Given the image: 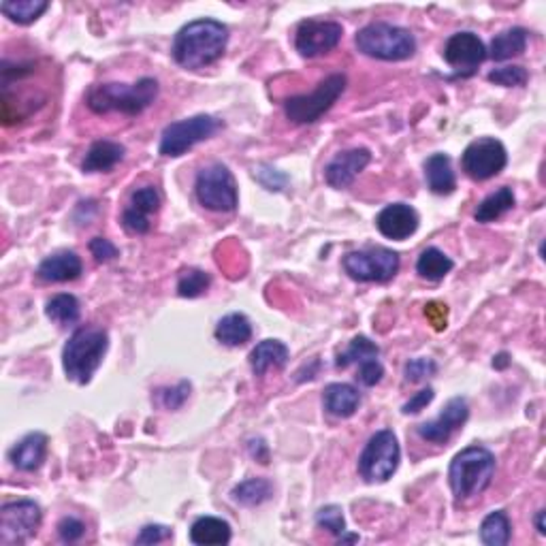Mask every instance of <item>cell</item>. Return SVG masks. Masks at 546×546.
I'll use <instances>...</instances> for the list:
<instances>
[{"instance_id": "cell-3", "label": "cell", "mask_w": 546, "mask_h": 546, "mask_svg": "<svg viewBox=\"0 0 546 546\" xmlns=\"http://www.w3.org/2000/svg\"><path fill=\"white\" fill-rule=\"evenodd\" d=\"M495 454L484 446H467L459 454H454L448 467V483L453 495L465 502L481 495L493 481L495 474Z\"/></svg>"}, {"instance_id": "cell-14", "label": "cell", "mask_w": 546, "mask_h": 546, "mask_svg": "<svg viewBox=\"0 0 546 546\" xmlns=\"http://www.w3.org/2000/svg\"><path fill=\"white\" fill-rule=\"evenodd\" d=\"M444 60L457 71L459 77L474 75L478 66L487 60V47L474 33H457L446 41Z\"/></svg>"}, {"instance_id": "cell-31", "label": "cell", "mask_w": 546, "mask_h": 546, "mask_svg": "<svg viewBox=\"0 0 546 546\" xmlns=\"http://www.w3.org/2000/svg\"><path fill=\"white\" fill-rule=\"evenodd\" d=\"M378 356H380L378 344L372 342V339L366 337V336H356L353 342L348 344V348H346L344 353L337 355L336 367L346 369V367L355 366V363H356V366H363V363L378 359Z\"/></svg>"}, {"instance_id": "cell-21", "label": "cell", "mask_w": 546, "mask_h": 546, "mask_svg": "<svg viewBox=\"0 0 546 546\" xmlns=\"http://www.w3.org/2000/svg\"><path fill=\"white\" fill-rule=\"evenodd\" d=\"M323 405L331 416L350 418L356 410H359L361 393L356 391L353 385H346V382H333V385L325 388Z\"/></svg>"}, {"instance_id": "cell-2", "label": "cell", "mask_w": 546, "mask_h": 546, "mask_svg": "<svg viewBox=\"0 0 546 546\" xmlns=\"http://www.w3.org/2000/svg\"><path fill=\"white\" fill-rule=\"evenodd\" d=\"M159 96V82L154 77H141L137 83H99L90 88L86 96L88 107L94 113H124L139 115Z\"/></svg>"}, {"instance_id": "cell-5", "label": "cell", "mask_w": 546, "mask_h": 546, "mask_svg": "<svg viewBox=\"0 0 546 546\" xmlns=\"http://www.w3.org/2000/svg\"><path fill=\"white\" fill-rule=\"evenodd\" d=\"M356 50L369 58L385 60V63H399L408 60L416 52V39L408 28L395 24L375 22L367 24L356 33Z\"/></svg>"}, {"instance_id": "cell-33", "label": "cell", "mask_w": 546, "mask_h": 546, "mask_svg": "<svg viewBox=\"0 0 546 546\" xmlns=\"http://www.w3.org/2000/svg\"><path fill=\"white\" fill-rule=\"evenodd\" d=\"M230 495H233V500L241 503V506L252 508L269 502L273 495V487L269 481H265V478H250V481L239 483L238 487L230 491Z\"/></svg>"}, {"instance_id": "cell-41", "label": "cell", "mask_w": 546, "mask_h": 546, "mask_svg": "<svg viewBox=\"0 0 546 546\" xmlns=\"http://www.w3.org/2000/svg\"><path fill=\"white\" fill-rule=\"evenodd\" d=\"M254 175H257L260 184H263L267 188V190H271V192H280L282 188L287 186V181H288L287 175L280 173V171H278V169H273L269 165H263Z\"/></svg>"}, {"instance_id": "cell-17", "label": "cell", "mask_w": 546, "mask_h": 546, "mask_svg": "<svg viewBox=\"0 0 546 546\" xmlns=\"http://www.w3.org/2000/svg\"><path fill=\"white\" fill-rule=\"evenodd\" d=\"M418 218L416 210L408 203H391L375 216V227L385 238L404 241L410 235H414L418 230Z\"/></svg>"}, {"instance_id": "cell-8", "label": "cell", "mask_w": 546, "mask_h": 546, "mask_svg": "<svg viewBox=\"0 0 546 546\" xmlns=\"http://www.w3.org/2000/svg\"><path fill=\"white\" fill-rule=\"evenodd\" d=\"M222 129V122L214 115H192V118L180 120V122L169 124L162 131L159 151L169 159H180L188 150H192L194 145L205 141V139L214 137L218 131Z\"/></svg>"}, {"instance_id": "cell-9", "label": "cell", "mask_w": 546, "mask_h": 546, "mask_svg": "<svg viewBox=\"0 0 546 546\" xmlns=\"http://www.w3.org/2000/svg\"><path fill=\"white\" fill-rule=\"evenodd\" d=\"M194 192H197L199 203L210 211H235L239 203L238 181L227 167L216 162L199 171L194 181Z\"/></svg>"}, {"instance_id": "cell-24", "label": "cell", "mask_w": 546, "mask_h": 546, "mask_svg": "<svg viewBox=\"0 0 546 546\" xmlns=\"http://www.w3.org/2000/svg\"><path fill=\"white\" fill-rule=\"evenodd\" d=\"M126 154L124 145L115 143V141H96L90 145L86 159L82 162L83 173H107L122 162Z\"/></svg>"}, {"instance_id": "cell-42", "label": "cell", "mask_w": 546, "mask_h": 546, "mask_svg": "<svg viewBox=\"0 0 546 546\" xmlns=\"http://www.w3.org/2000/svg\"><path fill=\"white\" fill-rule=\"evenodd\" d=\"M173 536L171 527L167 525H145L141 527V531H139V536L135 538V544H159L165 542Z\"/></svg>"}, {"instance_id": "cell-7", "label": "cell", "mask_w": 546, "mask_h": 546, "mask_svg": "<svg viewBox=\"0 0 546 546\" xmlns=\"http://www.w3.org/2000/svg\"><path fill=\"white\" fill-rule=\"evenodd\" d=\"M402 448L391 429L375 432L359 457V474L366 483H386L397 472Z\"/></svg>"}, {"instance_id": "cell-45", "label": "cell", "mask_w": 546, "mask_h": 546, "mask_svg": "<svg viewBox=\"0 0 546 546\" xmlns=\"http://www.w3.org/2000/svg\"><path fill=\"white\" fill-rule=\"evenodd\" d=\"M434 397H435V393H434L432 386L423 388V391H418L416 395L410 399V402L404 404L402 412H404V414H418V412L424 410L429 404L434 402Z\"/></svg>"}, {"instance_id": "cell-47", "label": "cell", "mask_w": 546, "mask_h": 546, "mask_svg": "<svg viewBox=\"0 0 546 546\" xmlns=\"http://www.w3.org/2000/svg\"><path fill=\"white\" fill-rule=\"evenodd\" d=\"M248 448H250L252 457L257 461H260V463H269V448H267V444L263 440H250Z\"/></svg>"}, {"instance_id": "cell-10", "label": "cell", "mask_w": 546, "mask_h": 546, "mask_svg": "<svg viewBox=\"0 0 546 546\" xmlns=\"http://www.w3.org/2000/svg\"><path fill=\"white\" fill-rule=\"evenodd\" d=\"M41 521H44V512L39 503L30 500L5 503L0 508V544L15 546L28 542L39 531Z\"/></svg>"}, {"instance_id": "cell-35", "label": "cell", "mask_w": 546, "mask_h": 546, "mask_svg": "<svg viewBox=\"0 0 546 546\" xmlns=\"http://www.w3.org/2000/svg\"><path fill=\"white\" fill-rule=\"evenodd\" d=\"M210 284H211L210 273H205L201 269H188L180 276L178 295L184 297V299H194V297H201L205 290L210 288Z\"/></svg>"}, {"instance_id": "cell-44", "label": "cell", "mask_w": 546, "mask_h": 546, "mask_svg": "<svg viewBox=\"0 0 546 546\" xmlns=\"http://www.w3.org/2000/svg\"><path fill=\"white\" fill-rule=\"evenodd\" d=\"M90 252H93V257L99 260V263H109V260L118 257V248L105 238H94L90 241Z\"/></svg>"}, {"instance_id": "cell-25", "label": "cell", "mask_w": 546, "mask_h": 546, "mask_svg": "<svg viewBox=\"0 0 546 546\" xmlns=\"http://www.w3.org/2000/svg\"><path fill=\"white\" fill-rule=\"evenodd\" d=\"M527 39H530V33L521 26L503 30V33L495 34V39L491 41L487 56L495 60V63H503V60L508 58L521 56L527 47Z\"/></svg>"}, {"instance_id": "cell-32", "label": "cell", "mask_w": 546, "mask_h": 546, "mask_svg": "<svg viewBox=\"0 0 546 546\" xmlns=\"http://www.w3.org/2000/svg\"><path fill=\"white\" fill-rule=\"evenodd\" d=\"M45 314L52 323H56L60 327H69V325H75L77 320H80L82 306H80V301H77V297L63 293V295L52 297V299L47 301Z\"/></svg>"}, {"instance_id": "cell-30", "label": "cell", "mask_w": 546, "mask_h": 546, "mask_svg": "<svg viewBox=\"0 0 546 546\" xmlns=\"http://www.w3.org/2000/svg\"><path fill=\"white\" fill-rule=\"evenodd\" d=\"M47 9H50L47 0H5V3H0V11L20 26L36 22Z\"/></svg>"}, {"instance_id": "cell-36", "label": "cell", "mask_w": 546, "mask_h": 546, "mask_svg": "<svg viewBox=\"0 0 546 546\" xmlns=\"http://www.w3.org/2000/svg\"><path fill=\"white\" fill-rule=\"evenodd\" d=\"M527 80H530V73H527L525 66H519V64L502 66V69H495L489 73V82L503 88L525 86Z\"/></svg>"}, {"instance_id": "cell-20", "label": "cell", "mask_w": 546, "mask_h": 546, "mask_svg": "<svg viewBox=\"0 0 546 546\" xmlns=\"http://www.w3.org/2000/svg\"><path fill=\"white\" fill-rule=\"evenodd\" d=\"M83 265L82 258L77 257L75 252H58L54 254V257H47L44 263L39 265V269H36V276L41 278L44 282H71L77 280V278L82 276Z\"/></svg>"}, {"instance_id": "cell-12", "label": "cell", "mask_w": 546, "mask_h": 546, "mask_svg": "<svg viewBox=\"0 0 546 546\" xmlns=\"http://www.w3.org/2000/svg\"><path fill=\"white\" fill-rule=\"evenodd\" d=\"M508 165V151L495 137H481L472 141L461 156V167L474 181H487L500 175Z\"/></svg>"}, {"instance_id": "cell-50", "label": "cell", "mask_w": 546, "mask_h": 546, "mask_svg": "<svg viewBox=\"0 0 546 546\" xmlns=\"http://www.w3.org/2000/svg\"><path fill=\"white\" fill-rule=\"evenodd\" d=\"M339 542H359V536H346V531L339 536Z\"/></svg>"}, {"instance_id": "cell-16", "label": "cell", "mask_w": 546, "mask_h": 546, "mask_svg": "<svg viewBox=\"0 0 546 546\" xmlns=\"http://www.w3.org/2000/svg\"><path fill=\"white\" fill-rule=\"evenodd\" d=\"M161 210V194L154 186H143L132 192L131 205L122 214V227L132 235H145L150 230V216Z\"/></svg>"}, {"instance_id": "cell-6", "label": "cell", "mask_w": 546, "mask_h": 546, "mask_svg": "<svg viewBox=\"0 0 546 546\" xmlns=\"http://www.w3.org/2000/svg\"><path fill=\"white\" fill-rule=\"evenodd\" d=\"M344 90L346 75H342V73H333L325 82L318 83V88L314 90L312 94L290 96V99L284 102V113H287V118L295 124H314L336 105L339 96L344 94Z\"/></svg>"}, {"instance_id": "cell-18", "label": "cell", "mask_w": 546, "mask_h": 546, "mask_svg": "<svg viewBox=\"0 0 546 546\" xmlns=\"http://www.w3.org/2000/svg\"><path fill=\"white\" fill-rule=\"evenodd\" d=\"M372 154L366 148L342 151L325 167V180L331 188H348L363 169L369 165Z\"/></svg>"}, {"instance_id": "cell-49", "label": "cell", "mask_w": 546, "mask_h": 546, "mask_svg": "<svg viewBox=\"0 0 546 546\" xmlns=\"http://www.w3.org/2000/svg\"><path fill=\"white\" fill-rule=\"evenodd\" d=\"M536 530H538V533H546V527H544V511H538V514H536Z\"/></svg>"}, {"instance_id": "cell-29", "label": "cell", "mask_w": 546, "mask_h": 546, "mask_svg": "<svg viewBox=\"0 0 546 546\" xmlns=\"http://www.w3.org/2000/svg\"><path fill=\"white\" fill-rule=\"evenodd\" d=\"M453 258H448L444 252L438 250V248H427V250L421 252V257L416 260V273L424 280L432 282H440L444 280L448 273L453 271Z\"/></svg>"}, {"instance_id": "cell-19", "label": "cell", "mask_w": 546, "mask_h": 546, "mask_svg": "<svg viewBox=\"0 0 546 546\" xmlns=\"http://www.w3.org/2000/svg\"><path fill=\"white\" fill-rule=\"evenodd\" d=\"M47 454V435L45 434H28L17 444L11 448L9 459L14 467L20 472H36L44 465Z\"/></svg>"}, {"instance_id": "cell-39", "label": "cell", "mask_w": 546, "mask_h": 546, "mask_svg": "<svg viewBox=\"0 0 546 546\" xmlns=\"http://www.w3.org/2000/svg\"><path fill=\"white\" fill-rule=\"evenodd\" d=\"M188 395H190V382L181 380L178 386L162 388V391H159V402L165 405L167 410H178L184 405Z\"/></svg>"}, {"instance_id": "cell-22", "label": "cell", "mask_w": 546, "mask_h": 546, "mask_svg": "<svg viewBox=\"0 0 546 546\" xmlns=\"http://www.w3.org/2000/svg\"><path fill=\"white\" fill-rule=\"evenodd\" d=\"M288 348L287 344L278 342V339H265L254 346L250 353V367L254 375H265L269 369H282L288 363Z\"/></svg>"}, {"instance_id": "cell-46", "label": "cell", "mask_w": 546, "mask_h": 546, "mask_svg": "<svg viewBox=\"0 0 546 546\" xmlns=\"http://www.w3.org/2000/svg\"><path fill=\"white\" fill-rule=\"evenodd\" d=\"M424 314H427V318L432 320L435 329L438 331L446 329V317H448L446 306H442V303H429V306L424 307Z\"/></svg>"}, {"instance_id": "cell-38", "label": "cell", "mask_w": 546, "mask_h": 546, "mask_svg": "<svg viewBox=\"0 0 546 546\" xmlns=\"http://www.w3.org/2000/svg\"><path fill=\"white\" fill-rule=\"evenodd\" d=\"M435 372H438V363L434 359H427V356H421V359H412L405 363L404 375H405V382L416 385V382L432 378V375H435Z\"/></svg>"}, {"instance_id": "cell-11", "label": "cell", "mask_w": 546, "mask_h": 546, "mask_svg": "<svg viewBox=\"0 0 546 546\" xmlns=\"http://www.w3.org/2000/svg\"><path fill=\"white\" fill-rule=\"evenodd\" d=\"M399 269V254L388 248H369L344 257V271L356 282H388Z\"/></svg>"}, {"instance_id": "cell-48", "label": "cell", "mask_w": 546, "mask_h": 546, "mask_svg": "<svg viewBox=\"0 0 546 546\" xmlns=\"http://www.w3.org/2000/svg\"><path fill=\"white\" fill-rule=\"evenodd\" d=\"M508 366H511V359H508L506 353L497 355L495 359H493V367H497V369H503V367H508Z\"/></svg>"}, {"instance_id": "cell-40", "label": "cell", "mask_w": 546, "mask_h": 546, "mask_svg": "<svg viewBox=\"0 0 546 546\" xmlns=\"http://www.w3.org/2000/svg\"><path fill=\"white\" fill-rule=\"evenodd\" d=\"M83 533H86V525H83L82 521L75 517H64L58 523V538L66 544L80 542V540L83 538Z\"/></svg>"}, {"instance_id": "cell-4", "label": "cell", "mask_w": 546, "mask_h": 546, "mask_svg": "<svg viewBox=\"0 0 546 546\" xmlns=\"http://www.w3.org/2000/svg\"><path fill=\"white\" fill-rule=\"evenodd\" d=\"M109 336L101 327H82L66 342L63 350V367L66 378L77 385H88L107 355Z\"/></svg>"}, {"instance_id": "cell-1", "label": "cell", "mask_w": 546, "mask_h": 546, "mask_svg": "<svg viewBox=\"0 0 546 546\" xmlns=\"http://www.w3.org/2000/svg\"><path fill=\"white\" fill-rule=\"evenodd\" d=\"M229 41V30L222 22L194 20L186 24L173 39V58L188 71H199L222 58Z\"/></svg>"}, {"instance_id": "cell-27", "label": "cell", "mask_w": 546, "mask_h": 546, "mask_svg": "<svg viewBox=\"0 0 546 546\" xmlns=\"http://www.w3.org/2000/svg\"><path fill=\"white\" fill-rule=\"evenodd\" d=\"M252 337V325L244 314H227L218 320L216 339L224 346H244Z\"/></svg>"}, {"instance_id": "cell-26", "label": "cell", "mask_w": 546, "mask_h": 546, "mask_svg": "<svg viewBox=\"0 0 546 546\" xmlns=\"http://www.w3.org/2000/svg\"><path fill=\"white\" fill-rule=\"evenodd\" d=\"M230 536V525L218 517H199L190 527V542L199 546L229 544Z\"/></svg>"}, {"instance_id": "cell-34", "label": "cell", "mask_w": 546, "mask_h": 546, "mask_svg": "<svg viewBox=\"0 0 546 546\" xmlns=\"http://www.w3.org/2000/svg\"><path fill=\"white\" fill-rule=\"evenodd\" d=\"M511 519H508V514L503 511L491 512L481 525V540L487 546H506L511 542Z\"/></svg>"}, {"instance_id": "cell-28", "label": "cell", "mask_w": 546, "mask_h": 546, "mask_svg": "<svg viewBox=\"0 0 546 546\" xmlns=\"http://www.w3.org/2000/svg\"><path fill=\"white\" fill-rule=\"evenodd\" d=\"M514 203H517V199H514V192L512 188L508 186H502L500 190L491 192L484 201L478 205L476 210V222L481 224H489V222H495L497 218H502L506 211H511L514 208Z\"/></svg>"}, {"instance_id": "cell-37", "label": "cell", "mask_w": 546, "mask_h": 546, "mask_svg": "<svg viewBox=\"0 0 546 546\" xmlns=\"http://www.w3.org/2000/svg\"><path fill=\"white\" fill-rule=\"evenodd\" d=\"M317 523H318V527H323V530H327L337 538L346 531L344 511L339 506H333V503L331 506L320 508V511L317 512Z\"/></svg>"}, {"instance_id": "cell-43", "label": "cell", "mask_w": 546, "mask_h": 546, "mask_svg": "<svg viewBox=\"0 0 546 546\" xmlns=\"http://www.w3.org/2000/svg\"><path fill=\"white\" fill-rule=\"evenodd\" d=\"M382 375H385V367H382V363L378 359L367 361L359 366V382L363 386H375L382 380Z\"/></svg>"}, {"instance_id": "cell-13", "label": "cell", "mask_w": 546, "mask_h": 546, "mask_svg": "<svg viewBox=\"0 0 546 546\" xmlns=\"http://www.w3.org/2000/svg\"><path fill=\"white\" fill-rule=\"evenodd\" d=\"M342 24L329 20H306L297 28L295 47L303 58H314L320 56V54L336 50L339 41H342Z\"/></svg>"}, {"instance_id": "cell-15", "label": "cell", "mask_w": 546, "mask_h": 546, "mask_svg": "<svg viewBox=\"0 0 546 546\" xmlns=\"http://www.w3.org/2000/svg\"><path fill=\"white\" fill-rule=\"evenodd\" d=\"M467 418H470V405L463 397H453L438 418L418 424V435L432 444H446L451 435L463 427Z\"/></svg>"}, {"instance_id": "cell-23", "label": "cell", "mask_w": 546, "mask_h": 546, "mask_svg": "<svg viewBox=\"0 0 546 546\" xmlns=\"http://www.w3.org/2000/svg\"><path fill=\"white\" fill-rule=\"evenodd\" d=\"M424 178H427V186L434 194H453L457 188V180H454V171L451 167V159L448 154H432L424 161Z\"/></svg>"}]
</instances>
